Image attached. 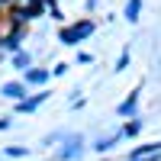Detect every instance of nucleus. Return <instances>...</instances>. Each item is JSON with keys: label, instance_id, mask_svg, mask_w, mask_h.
<instances>
[{"label": "nucleus", "instance_id": "obj_4", "mask_svg": "<svg viewBox=\"0 0 161 161\" xmlns=\"http://www.w3.org/2000/svg\"><path fill=\"white\" fill-rule=\"evenodd\" d=\"M139 7H142V0H129V7H126L129 23H136V19H139Z\"/></svg>", "mask_w": 161, "mask_h": 161}, {"label": "nucleus", "instance_id": "obj_8", "mask_svg": "<svg viewBox=\"0 0 161 161\" xmlns=\"http://www.w3.org/2000/svg\"><path fill=\"white\" fill-rule=\"evenodd\" d=\"M3 45H7V48H16V45H19V36H16V32H13L10 39H3Z\"/></svg>", "mask_w": 161, "mask_h": 161}, {"label": "nucleus", "instance_id": "obj_3", "mask_svg": "<svg viewBox=\"0 0 161 161\" xmlns=\"http://www.w3.org/2000/svg\"><path fill=\"white\" fill-rule=\"evenodd\" d=\"M42 100H45V93H36L32 100H19V113H29V110H36V106L42 103Z\"/></svg>", "mask_w": 161, "mask_h": 161}, {"label": "nucleus", "instance_id": "obj_1", "mask_svg": "<svg viewBox=\"0 0 161 161\" xmlns=\"http://www.w3.org/2000/svg\"><path fill=\"white\" fill-rule=\"evenodd\" d=\"M93 32V23L90 19H84V23H77V26H68V29H61V42L64 45H77L80 39H87Z\"/></svg>", "mask_w": 161, "mask_h": 161}, {"label": "nucleus", "instance_id": "obj_5", "mask_svg": "<svg viewBox=\"0 0 161 161\" xmlns=\"http://www.w3.org/2000/svg\"><path fill=\"white\" fill-rule=\"evenodd\" d=\"M48 77V71H26V80H32V84H42Z\"/></svg>", "mask_w": 161, "mask_h": 161}, {"label": "nucleus", "instance_id": "obj_6", "mask_svg": "<svg viewBox=\"0 0 161 161\" xmlns=\"http://www.w3.org/2000/svg\"><path fill=\"white\" fill-rule=\"evenodd\" d=\"M136 100H139V97L132 93V97H129V100H126L123 106H119V113H123V116H126V113H132V110H136Z\"/></svg>", "mask_w": 161, "mask_h": 161}, {"label": "nucleus", "instance_id": "obj_7", "mask_svg": "<svg viewBox=\"0 0 161 161\" xmlns=\"http://www.w3.org/2000/svg\"><path fill=\"white\" fill-rule=\"evenodd\" d=\"M13 61H16V68H29V55H23V52H16Z\"/></svg>", "mask_w": 161, "mask_h": 161}, {"label": "nucleus", "instance_id": "obj_2", "mask_svg": "<svg viewBox=\"0 0 161 161\" xmlns=\"http://www.w3.org/2000/svg\"><path fill=\"white\" fill-rule=\"evenodd\" d=\"M23 93H26L23 84H3V97H10V100H23Z\"/></svg>", "mask_w": 161, "mask_h": 161}]
</instances>
